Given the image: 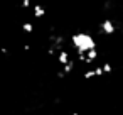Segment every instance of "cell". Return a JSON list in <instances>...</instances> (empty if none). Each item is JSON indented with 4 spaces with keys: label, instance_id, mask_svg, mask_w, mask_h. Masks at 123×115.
<instances>
[{
    "label": "cell",
    "instance_id": "cell-1",
    "mask_svg": "<svg viewBox=\"0 0 123 115\" xmlns=\"http://www.w3.org/2000/svg\"><path fill=\"white\" fill-rule=\"evenodd\" d=\"M71 42H73V46L76 47L78 53H88L91 49H96L94 39L86 32H78V34L71 36Z\"/></svg>",
    "mask_w": 123,
    "mask_h": 115
},
{
    "label": "cell",
    "instance_id": "cell-2",
    "mask_svg": "<svg viewBox=\"0 0 123 115\" xmlns=\"http://www.w3.org/2000/svg\"><path fill=\"white\" fill-rule=\"evenodd\" d=\"M115 31H116V27H115V24H113V20H110V19H106V20H103L101 22V29H99V32L101 34H115Z\"/></svg>",
    "mask_w": 123,
    "mask_h": 115
},
{
    "label": "cell",
    "instance_id": "cell-3",
    "mask_svg": "<svg viewBox=\"0 0 123 115\" xmlns=\"http://www.w3.org/2000/svg\"><path fill=\"white\" fill-rule=\"evenodd\" d=\"M57 61L62 64V66H66L71 59H69V53L66 51V49H62V51H59V54H57Z\"/></svg>",
    "mask_w": 123,
    "mask_h": 115
},
{
    "label": "cell",
    "instance_id": "cell-4",
    "mask_svg": "<svg viewBox=\"0 0 123 115\" xmlns=\"http://www.w3.org/2000/svg\"><path fill=\"white\" fill-rule=\"evenodd\" d=\"M44 15H46V9H44L42 5H34V17L41 19V17H44Z\"/></svg>",
    "mask_w": 123,
    "mask_h": 115
},
{
    "label": "cell",
    "instance_id": "cell-5",
    "mask_svg": "<svg viewBox=\"0 0 123 115\" xmlns=\"http://www.w3.org/2000/svg\"><path fill=\"white\" fill-rule=\"evenodd\" d=\"M86 56H88V64H91V63L96 61V58H98V51H96V49H91V51L86 53Z\"/></svg>",
    "mask_w": 123,
    "mask_h": 115
},
{
    "label": "cell",
    "instance_id": "cell-6",
    "mask_svg": "<svg viewBox=\"0 0 123 115\" xmlns=\"http://www.w3.org/2000/svg\"><path fill=\"white\" fill-rule=\"evenodd\" d=\"M22 31L27 32V34H32V32H34V26H32L31 22H24V24H22Z\"/></svg>",
    "mask_w": 123,
    "mask_h": 115
},
{
    "label": "cell",
    "instance_id": "cell-7",
    "mask_svg": "<svg viewBox=\"0 0 123 115\" xmlns=\"http://www.w3.org/2000/svg\"><path fill=\"white\" fill-rule=\"evenodd\" d=\"M94 76H96V71H94V69H88L83 78H84V80H91V78H94Z\"/></svg>",
    "mask_w": 123,
    "mask_h": 115
},
{
    "label": "cell",
    "instance_id": "cell-8",
    "mask_svg": "<svg viewBox=\"0 0 123 115\" xmlns=\"http://www.w3.org/2000/svg\"><path fill=\"white\" fill-rule=\"evenodd\" d=\"M103 69H105V74L113 71V68H111V64H110V63H105V64H103Z\"/></svg>",
    "mask_w": 123,
    "mask_h": 115
},
{
    "label": "cell",
    "instance_id": "cell-9",
    "mask_svg": "<svg viewBox=\"0 0 123 115\" xmlns=\"http://www.w3.org/2000/svg\"><path fill=\"white\" fill-rule=\"evenodd\" d=\"M20 5H22L24 9H29V7H31V0H22Z\"/></svg>",
    "mask_w": 123,
    "mask_h": 115
},
{
    "label": "cell",
    "instance_id": "cell-10",
    "mask_svg": "<svg viewBox=\"0 0 123 115\" xmlns=\"http://www.w3.org/2000/svg\"><path fill=\"white\" fill-rule=\"evenodd\" d=\"M0 53H2V54H7L9 51H7V47H0Z\"/></svg>",
    "mask_w": 123,
    "mask_h": 115
},
{
    "label": "cell",
    "instance_id": "cell-11",
    "mask_svg": "<svg viewBox=\"0 0 123 115\" xmlns=\"http://www.w3.org/2000/svg\"><path fill=\"white\" fill-rule=\"evenodd\" d=\"M71 115H79V113H71Z\"/></svg>",
    "mask_w": 123,
    "mask_h": 115
}]
</instances>
